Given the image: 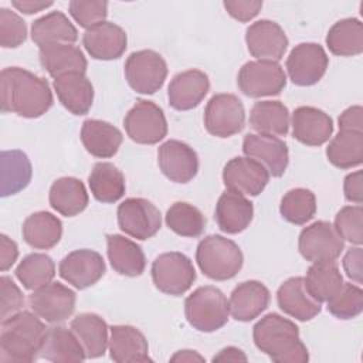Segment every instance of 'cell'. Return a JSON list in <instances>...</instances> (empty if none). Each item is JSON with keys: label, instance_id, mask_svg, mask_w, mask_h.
Here are the masks:
<instances>
[{"label": "cell", "instance_id": "45", "mask_svg": "<svg viewBox=\"0 0 363 363\" xmlns=\"http://www.w3.org/2000/svg\"><path fill=\"white\" fill-rule=\"evenodd\" d=\"M328 311L337 319H353L363 311V291L360 285L343 282L342 289L326 302Z\"/></svg>", "mask_w": 363, "mask_h": 363}, {"label": "cell", "instance_id": "53", "mask_svg": "<svg viewBox=\"0 0 363 363\" xmlns=\"http://www.w3.org/2000/svg\"><path fill=\"white\" fill-rule=\"evenodd\" d=\"M363 109L360 105H353L345 109L337 122L339 130H350V132H363Z\"/></svg>", "mask_w": 363, "mask_h": 363}, {"label": "cell", "instance_id": "31", "mask_svg": "<svg viewBox=\"0 0 363 363\" xmlns=\"http://www.w3.org/2000/svg\"><path fill=\"white\" fill-rule=\"evenodd\" d=\"M38 58L41 67L54 79L69 72L85 74L88 67L82 50L75 44H51L41 47Z\"/></svg>", "mask_w": 363, "mask_h": 363}, {"label": "cell", "instance_id": "43", "mask_svg": "<svg viewBox=\"0 0 363 363\" xmlns=\"http://www.w3.org/2000/svg\"><path fill=\"white\" fill-rule=\"evenodd\" d=\"M166 225L177 235L196 238L200 237L206 228V217L190 203H173L164 216Z\"/></svg>", "mask_w": 363, "mask_h": 363}, {"label": "cell", "instance_id": "5", "mask_svg": "<svg viewBox=\"0 0 363 363\" xmlns=\"http://www.w3.org/2000/svg\"><path fill=\"white\" fill-rule=\"evenodd\" d=\"M184 315L196 330L211 333L228 322V301L223 291L213 285L199 286L186 298Z\"/></svg>", "mask_w": 363, "mask_h": 363}, {"label": "cell", "instance_id": "15", "mask_svg": "<svg viewBox=\"0 0 363 363\" xmlns=\"http://www.w3.org/2000/svg\"><path fill=\"white\" fill-rule=\"evenodd\" d=\"M105 271L102 255L88 248L71 251L58 265L60 277L77 289H86L95 285L105 275Z\"/></svg>", "mask_w": 363, "mask_h": 363}, {"label": "cell", "instance_id": "39", "mask_svg": "<svg viewBox=\"0 0 363 363\" xmlns=\"http://www.w3.org/2000/svg\"><path fill=\"white\" fill-rule=\"evenodd\" d=\"M329 51L339 57H354L363 52V26L359 18L336 21L326 34Z\"/></svg>", "mask_w": 363, "mask_h": 363}, {"label": "cell", "instance_id": "48", "mask_svg": "<svg viewBox=\"0 0 363 363\" xmlns=\"http://www.w3.org/2000/svg\"><path fill=\"white\" fill-rule=\"evenodd\" d=\"M27 40L26 21L10 9H0V45L3 48L20 47Z\"/></svg>", "mask_w": 363, "mask_h": 363}, {"label": "cell", "instance_id": "9", "mask_svg": "<svg viewBox=\"0 0 363 363\" xmlns=\"http://www.w3.org/2000/svg\"><path fill=\"white\" fill-rule=\"evenodd\" d=\"M126 135L140 145H156L167 135L163 109L152 101L138 99L123 119Z\"/></svg>", "mask_w": 363, "mask_h": 363}, {"label": "cell", "instance_id": "25", "mask_svg": "<svg viewBox=\"0 0 363 363\" xmlns=\"http://www.w3.org/2000/svg\"><path fill=\"white\" fill-rule=\"evenodd\" d=\"M268 288L255 279L238 284L228 299L230 315L238 322H250L258 318L269 305Z\"/></svg>", "mask_w": 363, "mask_h": 363}, {"label": "cell", "instance_id": "33", "mask_svg": "<svg viewBox=\"0 0 363 363\" xmlns=\"http://www.w3.org/2000/svg\"><path fill=\"white\" fill-rule=\"evenodd\" d=\"M31 40L40 48L51 44H74L78 31L62 11H50L31 24Z\"/></svg>", "mask_w": 363, "mask_h": 363}, {"label": "cell", "instance_id": "12", "mask_svg": "<svg viewBox=\"0 0 363 363\" xmlns=\"http://www.w3.org/2000/svg\"><path fill=\"white\" fill-rule=\"evenodd\" d=\"M119 228L132 238L145 241L152 238L162 227L160 210L149 200L129 197L116 211Z\"/></svg>", "mask_w": 363, "mask_h": 363}, {"label": "cell", "instance_id": "38", "mask_svg": "<svg viewBox=\"0 0 363 363\" xmlns=\"http://www.w3.org/2000/svg\"><path fill=\"white\" fill-rule=\"evenodd\" d=\"M1 162V196H13L24 190L33 176V167L28 156L18 149L3 150Z\"/></svg>", "mask_w": 363, "mask_h": 363}, {"label": "cell", "instance_id": "26", "mask_svg": "<svg viewBox=\"0 0 363 363\" xmlns=\"http://www.w3.org/2000/svg\"><path fill=\"white\" fill-rule=\"evenodd\" d=\"M252 217L254 206L245 196L225 190L218 197L214 210V218L223 233H242L251 224Z\"/></svg>", "mask_w": 363, "mask_h": 363}, {"label": "cell", "instance_id": "21", "mask_svg": "<svg viewBox=\"0 0 363 363\" xmlns=\"http://www.w3.org/2000/svg\"><path fill=\"white\" fill-rule=\"evenodd\" d=\"M277 302L284 313L301 322L313 319L322 311V303L308 292L303 277L284 281L277 291Z\"/></svg>", "mask_w": 363, "mask_h": 363}, {"label": "cell", "instance_id": "55", "mask_svg": "<svg viewBox=\"0 0 363 363\" xmlns=\"http://www.w3.org/2000/svg\"><path fill=\"white\" fill-rule=\"evenodd\" d=\"M11 6L24 14H34L43 11L52 6V1H40V0H13Z\"/></svg>", "mask_w": 363, "mask_h": 363}, {"label": "cell", "instance_id": "44", "mask_svg": "<svg viewBox=\"0 0 363 363\" xmlns=\"http://www.w3.org/2000/svg\"><path fill=\"white\" fill-rule=\"evenodd\" d=\"M279 213L288 223L296 225L306 224L316 213V197L308 189H292L284 194L279 204Z\"/></svg>", "mask_w": 363, "mask_h": 363}, {"label": "cell", "instance_id": "7", "mask_svg": "<svg viewBox=\"0 0 363 363\" xmlns=\"http://www.w3.org/2000/svg\"><path fill=\"white\" fill-rule=\"evenodd\" d=\"M123 71L129 86L135 92L150 95L163 86L167 77V64L159 52L139 50L126 58Z\"/></svg>", "mask_w": 363, "mask_h": 363}, {"label": "cell", "instance_id": "32", "mask_svg": "<svg viewBox=\"0 0 363 363\" xmlns=\"http://www.w3.org/2000/svg\"><path fill=\"white\" fill-rule=\"evenodd\" d=\"M82 345L86 359H98L105 354L109 342V328L104 318L92 312L77 315L69 325Z\"/></svg>", "mask_w": 363, "mask_h": 363}, {"label": "cell", "instance_id": "10", "mask_svg": "<svg viewBox=\"0 0 363 363\" xmlns=\"http://www.w3.org/2000/svg\"><path fill=\"white\" fill-rule=\"evenodd\" d=\"M245 109L234 94L213 95L204 109L206 130L216 138H230L244 129Z\"/></svg>", "mask_w": 363, "mask_h": 363}, {"label": "cell", "instance_id": "29", "mask_svg": "<svg viewBox=\"0 0 363 363\" xmlns=\"http://www.w3.org/2000/svg\"><path fill=\"white\" fill-rule=\"evenodd\" d=\"M106 254L115 272L125 277H139L146 267L143 250L135 241L121 234L106 235Z\"/></svg>", "mask_w": 363, "mask_h": 363}, {"label": "cell", "instance_id": "27", "mask_svg": "<svg viewBox=\"0 0 363 363\" xmlns=\"http://www.w3.org/2000/svg\"><path fill=\"white\" fill-rule=\"evenodd\" d=\"M38 357L55 363H68L82 362L86 354L71 328L57 325L47 329L38 349Z\"/></svg>", "mask_w": 363, "mask_h": 363}, {"label": "cell", "instance_id": "36", "mask_svg": "<svg viewBox=\"0 0 363 363\" xmlns=\"http://www.w3.org/2000/svg\"><path fill=\"white\" fill-rule=\"evenodd\" d=\"M251 128L261 135L285 136L289 130V111L281 101L255 102L250 112Z\"/></svg>", "mask_w": 363, "mask_h": 363}, {"label": "cell", "instance_id": "3", "mask_svg": "<svg viewBox=\"0 0 363 363\" xmlns=\"http://www.w3.org/2000/svg\"><path fill=\"white\" fill-rule=\"evenodd\" d=\"M47 326L33 311H20L1 320L0 362L31 363L38 357Z\"/></svg>", "mask_w": 363, "mask_h": 363}, {"label": "cell", "instance_id": "23", "mask_svg": "<svg viewBox=\"0 0 363 363\" xmlns=\"http://www.w3.org/2000/svg\"><path fill=\"white\" fill-rule=\"evenodd\" d=\"M210 89V79L200 69L176 74L167 88L169 104L176 111H190L200 105Z\"/></svg>", "mask_w": 363, "mask_h": 363}, {"label": "cell", "instance_id": "6", "mask_svg": "<svg viewBox=\"0 0 363 363\" xmlns=\"http://www.w3.org/2000/svg\"><path fill=\"white\" fill-rule=\"evenodd\" d=\"M152 279L155 286L172 296H180L196 281V269L191 259L177 251L163 252L152 262Z\"/></svg>", "mask_w": 363, "mask_h": 363}, {"label": "cell", "instance_id": "51", "mask_svg": "<svg viewBox=\"0 0 363 363\" xmlns=\"http://www.w3.org/2000/svg\"><path fill=\"white\" fill-rule=\"evenodd\" d=\"M343 269L346 275L357 285L363 282V251L360 245L349 248L343 257Z\"/></svg>", "mask_w": 363, "mask_h": 363}, {"label": "cell", "instance_id": "8", "mask_svg": "<svg viewBox=\"0 0 363 363\" xmlns=\"http://www.w3.org/2000/svg\"><path fill=\"white\" fill-rule=\"evenodd\" d=\"M238 89L250 98L279 95L286 85V74L275 61H248L237 75Z\"/></svg>", "mask_w": 363, "mask_h": 363}, {"label": "cell", "instance_id": "13", "mask_svg": "<svg viewBox=\"0 0 363 363\" xmlns=\"http://www.w3.org/2000/svg\"><path fill=\"white\" fill-rule=\"evenodd\" d=\"M329 67V57L316 43L295 45L285 62L289 79L298 86H311L322 79Z\"/></svg>", "mask_w": 363, "mask_h": 363}, {"label": "cell", "instance_id": "30", "mask_svg": "<svg viewBox=\"0 0 363 363\" xmlns=\"http://www.w3.org/2000/svg\"><path fill=\"white\" fill-rule=\"evenodd\" d=\"M122 132L109 122L86 119L81 128V142L88 153L99 159H108L118 153L122 145Z\"/></svg>", "mask_w": 363, "mask_h": 363}, {"label": "cell", "instance_id": "2", "mask_svg": "<svg viewBox=\"0 0 363 363\" xmlns=\"http://www.w3.org/2000/svg\"><path fill=\"white\" fill-rule=\"evenodd\" d=\"M255 346L277 363H306L309 353L299 328L279 313H268L252 328Z\"/></svg>", "mask_w": 363, "mask_h": 363}, {"label": "cell", "instance_id": "4", "mask_svg": "<svg viewBox=\"0 0 363 363\" xmlns=\"http://www.w3.org/2000/svg\"><path fill=\"white\" fill-rule=\"evenodd\" d=\"M196 262L200 271L213 281L234 278L244 264L238 244L218 234L204 237L196 250Z\"/></svg>", "mask_w": 363, "mask_h": 363}, {"label": "cell", "instance_id": "16", "mask_svg": "<svg viewBox=\"0 0 363 363\" xmlns=\"http://www.w3.org/2000/svg\"><path fill=\"white\" fill-rule=\"evenodd\" d=\"M268 182V170L247 156L233 157L223 169V183L227 190L242 196H258L264 191Z\"/></svg>", "mask_w": 363, "mask_h": 363}, {"label": "cell", "instance_id": "18", "mask_svg": "<svg viewBox=\"0 0 363 363\" xmlns=\"http://www.w3.org/2000/svg\"><path fill=\"white\" fill-rule=\"evenodd\" d=\"M245 43L250 54L261 61L278 62L286 48L288 37L284 28L272 20H258L245 30Z\"/></svg>", "mask_w": 363, "mask_h": 363}, {"label": "cell", "instance_id": "47", "mask_svg": "<svg viewBox=\"0 0 363 363\" xmlns=\"http://www.w3.org/2000/svg\"><path fill=\"white\" fill-rule=\"evenodd\" d=\"M68 13L79 27L89 30L106 21L108 3L99 0H72L68 4Z\"/></svg>", "mask_w": 363, "mask_h": 363}, {"label": "cell", "instance_id": "20", "mask_svg": "<svg viewBox=\"0 0 363 363\" xmlns=\"http://www.w3.org/2000/svg\"><path fill=\"white\" fill-rule=\"evenodd\" d=\"M82 45L94 60H118L126 50L128 37L122 27L115 23L104 21L82 35Z\"/></svg>", "mask_w": 363, "mask_h": 363}, {"label": "cell", "instance_id": "52", "mask_svg": "<svg viewBox=\"0 0 363 363\" xmlns=\"http://www.w3.org/2000/svg\"><path fill=\"white\" fill-rule=\"evenodd\" d=\"M343 193H345V199L347 201L354 203L357 206H360L363 203V173H362V170L349 173L345 177Z\"/></svg>", "mask_w": 363, "mask_h": 363}, {"label": "cell", "instance_id": "54", "mask_svg": "<svg viewBox=\"0 0 363 363\" xmlns=\"http://www.w3.org/2000/svg\"><path fill=\"white\" fill-rule=\"evenodd\" d=\"M18 258V247L16 241L6 234H0V269L6 272L10 269Z\"/></svg>", "mask_w": 363, "mask_h": 363}, {"label": "cell", "instance_id": "49", "mask_svg": "<svg viewBox=\"0 0 363 363\" xmlns=\"http://www.w3.org/2000/svg\"><path fill=\"white\" fill-rule=\"evenodd\" d=\"M0 294H1V311L0 318L1 320L7 319L9 316L17 313L24 306V295L17 284L7 275L0 278Z\"/></svg>", "mask_w": 363, "mask_h": 363}, {"label": "cell", "instance_id": "42", "mask_svg": "<svg viewBox=\"0 0 363 363\" xmlns=\"http://www.w3.org/2000/svg\"><path fill=\"white\" fill-rule=\"evenodd\" d=\"M14 274L26 289L35 291L54 279L55 264L50 255L33 252L20 261Z\"/></svg>", "mask_w": 363, "mask_h": 363}, {"label": "cell", "instance_id": "37", "mask_svg": "<svg viewBox=\"0 0 363 363\" xmlns=\"http://www.w3.org/2000/svg\"><path fill=\"white\" fill-rule=\"evenodd\" d=\"M88 184L92 196L101 203H115L121 200L126 190L123 173L109 162H98L94 164Z\"/></svg>", "mask_w": 363, "mask_h": 363}, {"label": "cell", "instance_id": "19", "mask_svg": "<svg viewBox=\"0 0 363 363\" xmlns=\"http://www.w3.org/2000/svg\"><path fill=\"white\" fill-rule=\"evenodd\" d=\"M242 152L247 157L261 163L274 177H281L289 163L288 146L277 136L248 133L242 140Z\"/></svg>", "mask_w": 363, "mask_h": 363}, {"label": "cell", "instance_id": "24", "mask_svg": "<svg viewBox=\"0 0 363 363\" xmlns=\"http://www.w3.org/2000/svg\"><path fill=\"white\" fill-rule=\"evenodd\" d=\"M109 356L116 363L152 362L145 335L130 325H113L109 328Z\"/></svg>", "mask_w": 363, "mask_h": 363}, {"label": "cell", "instance_id": "14", "mask_svg": "<svg viewBox=\"0 0 363 363\" xmlns=\"http://www.w3.org/2000/svg\"><path fill=\"white\" fill-rule=\"evenodd\" d=\"M75 292L61 282L50 284L35 289L28 296L30 309L48 323L67 320L75 311Z\"/></svg>", "mask_w": 363, "mask_h": 363}, {"label": "cell", "instance_id": "22", "mask_svg": "<svg viewBox=\"0 0 363 363\" xmlns=\"http://www.w3.org/2000/svg\"><path fill=\"white\" fill-rule=\"evenodd\" d=\"M292 136L306 146H320L333 133V121L322 109L299 106L292 113Z\"/></svg>", "mask_w": 363, "mask_h": 363}, {"label": "cell", "instance_id": "34", "mask_svg": "<svg viewBox=\"0 0 363 363\" xmlns=\"http://www.w3.org/2000/svg\"><path fill=\"white\" fill-rule=\"evenodd\" d=\"M50 206L65 217H74L82 213L89 201L84 183L71 176L57 179L48 193Z\"/></svg>", "mask_w": 363, "mask_h": 363}, {"label": "cell", "instance_id": "1", "mask_svg": "<svg viewBox=\"0 0 363 363\" xmlns=\"http://www.w3.org/2000/svg\"><path fill=\"white\" fill-rule=\"evenodd\" d=\"M54 98L47 79L20 67H7L0 72V104L3 112L34 119L43 116Z\"/></svg>", "mask_w": 363, "mask_h": 363}, {"label": "cell", "instance_id": "57", "mask_svg": "<svg viewBox=\"0 0 363 363\" xmlns=\"http://www.w3.org/2000/svg\"><path fill=\"white\" fill-rule=\"evenodd\" d=\"M172 362H204V357L196 350H179L172 357Z\"/></svg>", "mask_w": 363, "mask_h": 363}, {"label": "cell", "instance_id": "35", "mask_svg": "<svg viewBox=\"0 0 363 363\" xmlns=\"http://www.w3.org/2000/svg\"><path fill=\"white\" fill-rule=\"evenodd\" d=\"M21 234L30 247L35 250H50L55 247L62 237V223L50 211H37L24 220Z\"/></svg>", "mask_w": 363, "mask_h": 363}, {"label": "cell", "instance_id": "50", "mask_svg": "<svg viewBox=\"0 0 363 363\" xmlns=\"http://www.w3.org/2000/svg\"><path fill=\"white\" fill-rule=\"evenodd\" d=\"M223 6L233 18H235L241 23H248L250 20H252L258 16V13L262 9V1H259V0H225L223 3Z\"/></svg>", "mask_w": 363, "mask_h": 363}, {"label": "cell", "instance_id": "28", "mask_svg": "<svg viewBox=\"0 0 363 363\" xmlns=\"http://www.w3.org/2000/svg\"><path fill=\"white\" fill-rule=\"evenodd\" d=\"M54 91L65 109L85 115L94 102V86L82 72H69L54 79Z\"/></svg>", "mask_w": 363, "mask_h": 363}, {"label": "cell", "instance_id": "11", "mask_svg": "<svg viewBox=\"0 0 363 363\" xmlns=\"http://www.w3.org/2000/svg\"><path fill=\"white\" fill-rule=\"evenodd\" d=\"M298 250L309 262H335L345 250V241L329 221H315L298 238Z\"/></svg>", "mask_w": 363, "mask_h": 363}, {"label": "cell", "instance_id": "56", "mask_svg": "<svg viewBox=\"0 0 363 363\" xmlns=\"http://www.w3.org/2000/svg\"><path fill=\"white\" fill-rule=\"evenodd\" d=\"M213 362H247L245 353L234 346L221 349L213 359Z\"/></svg>", "mask_w": 363, "mask_h": 363}, {"label": "cell", "instance_id": "41", "mask_svg": "<svg viewBox=\"0 0 363 363\" xmlns=\"http://www.w3.org/2000/svg\"><path fill=\"white\" fill-rule=\"evenodd\" d=\"M326 157L339 169L360 166L363 162V132L339 130L326 147Z\"/></svg>", "mask_w": 363, "mask_h": 363}, {"label": "cell", "instance_id": "17", "mask_svg": "<svg viewBox=\"0 0 363 363\" xmlns=\"http://www.w3.org/2000/svg\"><path fill=\"white\" fill-rule=\"evenodd\" d=\"M157 164L170 182L186 184L199 172V156L187 143L169 139L157 149Z\"/></svg>", "mask_w": 363, "mask_h": 363}, {"label": "cell", "instance_id": "46", "mask_svg": "<svg viewBox=\"0 0 363 363\" xmlns=\"http://www.w3.org/2000/svg\"><path fill=\"white\" fill-rule=\"evenodd\" d=\"M335 230L353 245H362L363 242V208L362 206H345L335 217Z\"/></svg>", "mask_w": 363, "mask_h": 363}, {"label": "cell", "instance_id": "40", "mask_svg": "<svg viewBox=\"0 0 363 363\" xmlns=\"http://www.w3.org/2000/svg\"><path fill=\"white\" fill-rule=\"evenodd\" d=\"M303 279L308 292L320 303L330 301L345 282L335 262H313Z\"/></svg>", "mask_w": 363, "mask_h": 363}]
</instances>
